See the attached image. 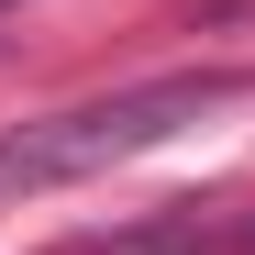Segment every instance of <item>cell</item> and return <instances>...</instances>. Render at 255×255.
<instances>
[{"mask_svg":"<svg viewBox=\"0 0 255 255\" xmlns=\"http://www.w3.org/2000/svg\"><path fill=\"white\" fill-rule=\"evenodd\" d=\"M255 89V67H166V78H133L111 100H67L45 122H11L0 133V200H33V189H78L100 166H133L155 144H178L189 122L233 111Z\"/></svg>","mask_w":255,"mask_h":255,"instance_id":"obj_1","label":"cell"},{"mask_svg":"<svg viewBox=\"0 0 255 255\" xmlns=\"http://www.w3.org/2000/svg\"><path fill=\"white\" fill-rule=\"evenodd\" d=\"M56 255H255V200H166L122 233H78Z\"/></svg>","mask_w":255,"mask_h":255,"instance_id":"obj_2","label":"cell"}]
</instances>
